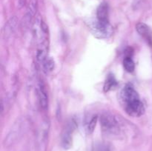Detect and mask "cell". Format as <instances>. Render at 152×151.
<instances>
[{
    "mask_svg": "<svg viewBox=\"0 0 152 151\" xmlns=\"http://www.w3.org/2000/svg\"><path fill=\"white\" fill-rule=\"evenodd\" d=\"M121 99L126 113L129 115L138 117L142 115L145 107L137 92L131 84H127L121 92Z\"/></svg>",
    "mask_w": 152,
    "mask_h": 151,
    "instance_id": "1",
    "label": "cell"
},
{
    "mask_svg": "<svg viewBox=\"0 0 152 151\" xmlns=\"http://www.w3.org/2000/svg\"><path fill=\"white\" fill-rule=\"evenodd\" d=\"M28 121L25 117H20L12 125L4 141V146L9 147L16 143L22 136L28 127Z\"/></svg>",
    "mask_w": 152,
    "mask_h": 151,
    "instance_id": "2",
    "label": "cell"
},
{
    "mask_svg": "<svg viewBox=\"0 0 152 151\" xmlns=\"http://www.w3.org/2000/svg\"><path fill=\"white\" fill-rule=\"evenodd\" d=\"M120 118L109 113H105L100 117V124L103 133L107 135H118L122 130Z\"/></svg>",
    "mask_w": 152,
    "mask_h": 151,
    "instance_id": "3",
    "label": "cell"
},
{
    "mask_svg": "<svg viewBox=\"0 0 152 151\" xmlns=\"http://www.w3.org/2000/svg\"><path fill=\"white\" fill-rule=\"evenodd\" d=\"M33 28L34 37L38 44V49H47L48 30L47 25L43 22L40 16L36 18Z\"/></svg>",
    "mask_w": 152,
    "mask_h": 151,
    "instance_id": "4",
    "label": "cell"
},
{
    "mask_svg": "<svg viewBox=\"0 0 152 151\" xmlns=\"http://www.w3.org/2000/svg\"><path fill=\"white\" fill-rule=\"evenodd\" d=\"M88 26L93 35L99 38H109L113 33L112 26L109 22H100L96 19L91 22Z\"/></svg>",
    "mask_w": 152,
    "mask_h": 151,
    "instance_id": "5",
    "label": "cell"
},
{
    "mask_svg": "<svg viewBox=\"0 0 152 151\" xmlns=\"http://www.w3.org/2000/svg\"><path fill=\"white\" fill-rule=\"evenodd\" d=\"M77 127V123L74 119H71L67 122L62 134V145L64 148L68 149L72 143V134Z\"/></svg>",
    "mask_w": 152,
    "mask_h": 151,
    "instance_id": "6",
    "label": "cell"
},
{
    "mask_svg": "<svg viewBox=\"0 0 152 151\" xmlns=\"http://www.w3.org/2000/svg\"><path fill=\"white\" fill-rule=\"evenodd\" d=\"M37 92L39 106L41 107L42 109L46 110L48 106V97L47 90L42 81H39L38 83Z\"/></svg>",
    "mask_w": 152,
    "mask_h": 151,
    "instance_id": "7",
    "label": "cell"
},
{
    "mask_svg": "<svg viewBox=\"0 0 152 151\" xmlns=\"http://www.w3.org/2000/svg\"><path fill=\"white\" fill-rule=\"evenodd\" d=\"M18 19L16 16L11 17L6 22L2 30L3 36L4 38H8L14 33L18 26Z\"/></svg>",
    "mask_w": 152,
    "mask_h": 151,
    "instance_id": "8",
    "label": "cell"
},
{
    "mask_svg": "<svg viewBox=\"0 0 152 151\" xmlns=\"http://www.w3.org/2000/svg\"><path fill=\"white\" fill-rule=\"evenodd\" d=\"M108 16H109V7H108V3L103 1L97 7L96 19L100 22H109Z\"/></svg>",
    "mask_w": 152,
    "mask_h": 151,
    "instance_id": "9",
    "label": "cell"
},
{
    "mask_svg": "<svg viewBox=\"0 0 152 151\" xmlns=\"http://www.w3.org/2000/svg\"><path fill=\"white\" fill-rule=\"evenodd\" d=\"M37 9V0H31L27 8L26 13L23 19V24L27 25L31 22L32 18L35 16Z\"/></svg>",
    "mask_w": 152,
    "mask_h": 151,
    "instance_id": "10",
    "label": "cell"
},
{
    "mask_svg": "<svg viewBox=\"0 0 152 151\" xmlns=\"http://www.w3.org/2000/svg\"><path fill=\"white\" fill-rule=\"evenodd\" d=\"M137 31L138 32V33L142 36L143 38H145V39L148 40L150 43L152 42V36H151V31L149 29L148 26H147L145 24L142 23H138L136 26Z\"/></svg>",
    "mask_w": 152,
    "mask_h": 151,
    "instance_id": "11",
    "label": "cell"
},
{
    "mask_svg": "<svg viewBox=\"0 0 152 151\" xmlns=\"http://www.w3.org/2000/svg\"><path fill=\"white\" fill-rule=\"evenodd\" d=\"M40 65L42 66V69L44 72L46 73H48L51 72L53 68H54V61L53 60L52 58L49 57L48 56L47 58Z\"/></svg>",
    "mask_w": 152,
    "mask_h": 151,
    "instance_id": "12",
    "label": "cell"
},
{
    "mask_svg": "<svg viewBox=\"0 0 152 151\" xmlns=\"http://www.w3.org/2000/svg\"><path fill=\"white\" fill-rule=\"evenodd\" d=\"M117 85V81L115 79L113 75H108V78H106L105 84H104V91L108 92L109 90H112L113 88Z\"/></svg>",
    "mask_w": 152,
    "mask_h": 151,
    "instance_id": "13",
    "label": "cell"
},
{
    "mask_svg": "<svg viewBox=\"0 0 152 151\" xmlns=\"http://www.w3.org/2000/svg\"><path fill=\"white\" fill-rule=\"evenodd\" d=\"M123 65L126 70L129 73H132L135 69V65L132 56H127L123 60Z\"/></svg>",
    "mask_w": 152,
    "mask_h": 151,
    "instance_id": "14",
    "label": "cell"
},
{
    "mask_svg": "<svg viewBox=\"0 0 152 151\" xmlns=\"http://www.w3.org/2000/svg\"><path fill=\"white\" fill-rule=\"evenodd\" d=\"M97 120H98V117L96 115L94 116L93 118L91 119V121H89L88 124L87 126V131L88 133L90 134V133H93V131L94 130L95 127L96 125V122H97Z\"/></svg>",
    "mask_w": 152,
    "mask_h": 151,
    "instance_id": "15",
    "label": "cell"
},
{
    "mask_svg": "<svg viewBox=\"0 0 152 151\" xmlns=\"http://www.w3.org/2000/svg\"><path fill=\"white\" fill-rule=\"evenodd\" d=\"M94 151H110V149L108 145L105 144H99L95 146Z\"/></svg>",
    "mask_w": 152,
    "mask_h": 151,
    "instance_id": "16",
    "label": "cell"
},
{
    "mask_svg": "<svg viewBox=\"0 0 152 151\" xmlns=\"http://www.w3.org/2000/svg\"><path fill=\"white\" fill-rule=\"evenodd\" d=\"M19 3L20 4V7H22L25 4V0H19Z\"/></svg>",
    "mask_w": 152,
    "mask_h": 151,
    "instance_id": "17",
    "label": "cell"
}]
</instances>
